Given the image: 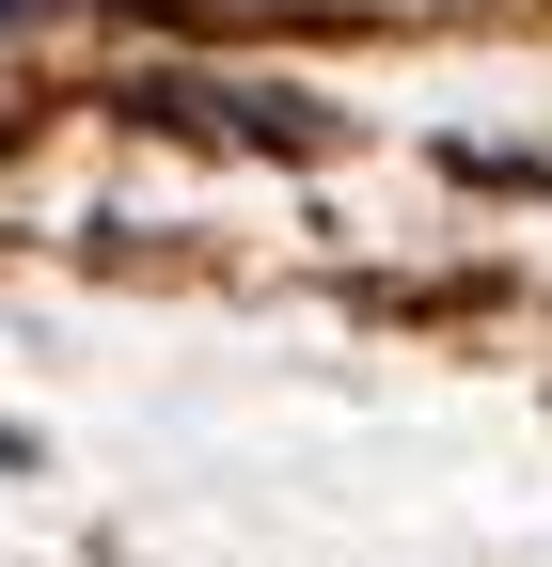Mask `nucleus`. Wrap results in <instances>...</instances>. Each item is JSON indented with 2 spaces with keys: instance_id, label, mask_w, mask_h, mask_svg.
I'll list each match as a JSON object with an SVG mask.
<instances>
[{
  "instance_id": "nucleus-3",
  "label": "nucleus",
  "mask_w": 552,
  "mask_h": 567,
  "mask_svg": "<svg viewBox=\"0 0 552 567\" xmlns=\"http://www.w3.org/2000/svg\"><path fill=\"white\" fill-rule=\"evenodd\" d=\"M17 457H32V442H17V425H0V473H17Z\"/></svg>"
},
{
  "instance_id": "nucleus-2",
  "label": "nucleus",
  "mask_w": 552,
  "mask_h": 567,
  "mask_svg": "<svg viewBox=\"0 0 552 567\" xmlns=\"http://www.w3.org/2000/svg\"><path fill=\"white\" fill-rule=\"evenodd\" d=\"M0 32H32V0H0Z\"/></svg>"
},
{
  "instance_id": "nucleus-1",
  "label": "nucleus",
  "mask_w": 552,
  "mask_h": 567,
  "mask_svg": "<svg viewBox=\"0 0 552 567\" xmlns=\"http://www.w3.org/2000/svg\"><path fill=\"white\" fill-rule=\"evenodd\" d=\"M143 111L159 126H237V142H268V158H316L331 142L316 95H268V80H143Z\"/></svg>"
}]
</instances>
